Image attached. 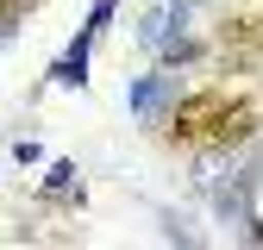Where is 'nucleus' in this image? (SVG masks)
<instances>
[{"instance_id": "3", "label": "nucleus", "mask_w": 263, "mask_h": 250, "mask_svg": "<svg viewBox=\"0 0 263 250\" xmlns=\"http://www.w3.org/2000/svg\"><path fill=\"white\" fill-rule=\"evenodd\" d=\"M219 50H263V13H245L219 31Z\"/></svg>"}, {"instance_id": "4", "label": "nucleus", "mask_w": 263, "mask_h": 250, "mask_svg": "<svg viewBox=\"0 0 263 250\" xmlns=\"http://www.w3.org/2000/svg\"><path fill=\"white\" fill-rule=\"evenodd\" d=\"M38 0H0V19H19V13H31Z\"/></svg>"}, {"instance_id": "2", "label": "nucleus", "mask_w": 263, "mask_h": 250, "mask_svg": "<svg viewBox=\"0 0 263 250\" xmlns=\"http://www.w3.org/2000/svg\"><path fill=\"white\" fill-rule=\"evenodd\" d=\"M257 119H263V113H257L251 100H232V107L219 113V125H213V138H207V144H219V150H232V144H245V138L257 132Z\"/></svg>"}, {"instance_id": "1", "label": "nucleus", "mask_w": 263, "mask_h": 250, "mask_svg": "<svg viewBox=\"0 0 263 250\" xmlns=\"http://www.w3.org/2000/svg\"><path fill=\"white\" fill-rule=\"evenodd\" d=\"M226 107H232V100H226L219 88H201V94H188V100L176 107V138H188V144H207Z\"/></svg>"}]
</instances>
